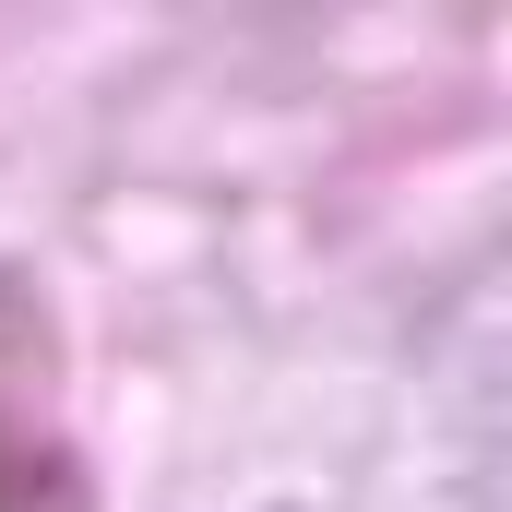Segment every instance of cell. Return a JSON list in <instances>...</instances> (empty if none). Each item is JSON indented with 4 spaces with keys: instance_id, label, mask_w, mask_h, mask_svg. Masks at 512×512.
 Instances as JSON below:
<instances>
[{
    "instance_id": "1",
    "label": "cell",
    "mask_w": 512,
    "mask_h": 512,
    "mask_svg": "<svg viewBox=\"0 0 512 512\" xmlns=\"http://www.w3.org/2000/svg\"><path fill=\"white\" fill-rule=\"evenodd\" d=\"M60 489V346L24 286H0V512Z\"/></svg>"
}]
</instances>
